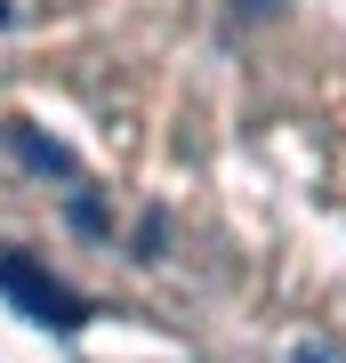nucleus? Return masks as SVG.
Wrapping results in <instances>:
<instances>
[{"instance_id":"nucleus-1","label":"nucleus","mask_w":346,"mask_h":363,"mask_svg":"<svg viewBox=\"0 0 346 363\" xmlns=\"http://www.w3.org/2000/svg\"><path fill=\"white\" fill-rule=\"evenodd\" d=\"M0 291H8L16 307L33 315V323H49V331H81V323H89L81 291H64L49 267H33V259H25V250H0Z\"/></svg>"},{"instance_id":"nucleus-2","label":"nucleus","mask_w":346,"mask_h":363,"mask_svg":"<svg viewBox=\"0 0 346 363\" xmlns=\"http://www.w3.org/2000/svg\"><path fill=\"white\" fill-rule=\"evenodd\" d=\"M8 154L33 169V178H81V162H73V145L49 138V130H33V121H8Z\"/></svg>"},{"instance_id":"nucleus-3","label":"nucleus","mask_w":346,"mask_h":363,"mask_svg":"<svg viewBox=\"0 0 346 363\" xmlns=\"http://www.w3.org/2000/svg\"><path fill=\"white\" fill-rule=\"evenodd\" d=\"M73 226H81V234H105V210H97L89 194H73Z\"/></svg>"},{"instance_id":"nucleus-4","label":"nucleus","mask_w":346,"mask_h":363,"mask_svg":"<svg viewBox=\"0 0 346 363\" xmlns=\"http://www.w3.org/2000/svg\"><path fill=\"white\" fill-rule=\"evenodd\" d=\"M233 16H282V0H233Z\"/></svg>"},{"instance_id":"nucleus-5","label":"nucleus","mask_w":346,"mask_h":363,"mask_svg":"<svg viewBox=\"0 0 346 363\" xmlns=\"http://www.w3.org/2000/svg\"><path fill=\"white\" fill-rule=\"evenodd\" d=\"M290 363H338V347H322V339H314V347H298Z\"/></svg>"},{"instance_id":"nucleus-6","label":"nucleus","mask_w":346,"mask_h":363,"mask_svg":"<svg viewBox=\"0 0 346 363\" xmlns=\"http://www.w3.org/2000/svg\"><path fill=\"white\" fill-rule=\"evenodd\" d=\"M0 25H8V0H0Z\"/></svg>"}]
</instances>
